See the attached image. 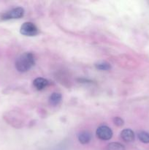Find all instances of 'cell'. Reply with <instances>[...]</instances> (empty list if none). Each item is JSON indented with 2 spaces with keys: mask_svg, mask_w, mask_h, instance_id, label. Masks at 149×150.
Instances as JSON below:
<instances>
[{
  "mask_svg": "<svg viewBox=\"0 0 149 150\" xmlns=\"http://www.w3.org/2000/svg\"><path fill=\"white\" fill-rule=\"evenodd\" d=\"M35 64L34 55L31 52L23 53L17 59L15 67L18 71L25 73L30 70Z\"/></svg>",
  "mask_w": 149,
  "mask_h": 150,
  "instance_id": "1",
  "label": "cell"
},
{
  "mask_svg": "<svg viewBox=\"0 0 149 150\" xmlns=\"http://www.w3.org/2000/svg\"><path fill=\"white\" fill-rule=\"evenodd\" d=\"M24 15V10L22 7H15L0 14V21L12 20L22 18Z\"/></svg>",
  "mask_w": 149,
  "mask_h": 150,
  "instance_id": "2",
  "label": "cell"
},
{
  "mask_svg": "<svg viewBox=\"0 0 149 150\" xmlns=\"http://www.w3.org/2000/svg\"><path fill=\"white\" fill-rule=\"evenodd\" d=\"M20 33L25 36H36L39 34V29L32 22H25L20 27Z\"/></svg>",
  "mask_w": 149,
  "mask_h": 150,
  "instance_id": "3",
  "label": "cell"
},
{
  "mask_svg": "<svg viewBox=\"0 0 149 150\" xmlns=\"http://www.w3.org/2000/svg\"><path fill=\"white\" fill-rule=\"evenodd\" d=\"M96 133L97 137L103 141L110 140L112 136V130L109 127L105 125H102L98 127Z\"/></svg>",
  "mask_w": 149,
  "mask_h": 150,
  "instance_id": "4",
  "label": "cell"
},
{
  "mask_svg": "<svg viewBox=\"0 0 149 150\" xmlns=\"http://www.w3.org/2000/svg\"><path fill=\"white\" fill-rule=\"evenodd\" d=\"M34 86L37 90H42L45 89L49 85V81L47 79L43 78H37L33 81Z\"/></svg>",
  "mask_w": 149,
  "mask_h": 150,
  "instance_id": "5",
  "label": "cell"
},
{
  "mask_svg": "<svg viewBox=\"0 0 149 150\" xmlns=\"http://www.w3.org/2000/svg\"><path fill=\"white\" fill-rule=\"evenodd\" d=\"M121 139L126 142H132L134 140V133L130 129H125L121 133Z\"/></svg>",
  "mask_w": 149,
  "mask_h": 150,
  "instance_id": "6",
  "label": "cell"
},
{
  "mask_svg": "<svg viewBox=\"0 0 149 150\" xmlns=\"http://www.w3.org/2000/svg\"><path fill=\"white\" fill-rule=\"evenodd\" d=\"M91 134L88 131H83L78 135V141L82 144H89L91 140Z\"/></svg>",
  "mask_w": 149,
  "mask_h": 150,
  "instance_id": "7",
  "label": "cell"
},
{
  "mask_svg": "<svg viewBox=\"0 0 149 150\" xmlns=\"http://www.w3.org/2000/svg\"><path fill=\"white\" fill-rule=\"evenodd\" d=\"M62 100V96L60 93L58 92H53L49 98V103L51 105L56 106L61 103Z\"/></svg>",
  "mask_w": 149,
  "mask_h": 150,
  "instance_id": "8",
  "label": "cell"
},
{
  "mask_svg": "<svg viewBox=\"0 0 149 150\" xmlns=\"http://www.w3.org/2000/svg\"><path fill=\"white\" fill-rule=\"evenodd\" d=\"M107 150H125V147L121 144L112 142L107 146Z\"/></svg>",
  "mask_w": 149,
  "mask_h": 150,
  "instance_id": "9",
  "label": "cell"
},
{
  "mask_svg": "<svg viewBox=\"0 0 149 150\" xmlns=\"http://www.w3.org/2000/svg\"><path fill=\"white\" fill-rule=\"evenodd\" d=\"M138 136L139 140L141 142L144 144H148L149 143V133L147 132L141 131L138 133L137 135Z\"/></svg>",
  "mask_w": 149,
  "mask_h": 150,
  "instance_id": "10",
  "label": "cell"
},
{
  "mask_svg": "<svg viewBox=\"0 0 149 150\" xmlns=\"http://www.w3.org/2000/svg\"><path fill=\"white\" fill-rule=\"evenodd\" d=\"M96 67L100 70H108L110 69V64L105 62H102L96 64Z\"/></svg>",
  "mask_w": 149,
  "mask_h": 150,
  "instance_id": "11",
  "label": "cell"
},
{
  "mask_svg": "<svg viewBox=\"0 0 149 150\" xmlns=\"http://www.w3.org/2000/svg\"><path fill=\"white\" fill-rule=\"evenodd\" d=\"M113 122L115 125L118 126V127H121V126H122L124 125V120L121 118H120V117H115L113 119Z\"/></svg>",
  "mask_w": 149,
  "mask_h": 150,
  "instance_id": "12",
  "label": "cell"
}]
</instances>
